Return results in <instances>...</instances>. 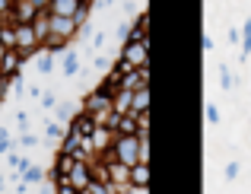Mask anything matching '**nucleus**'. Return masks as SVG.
<instances>
[{"label": "nucleus", "mask_w": 251, "mask_h": 194, "mask_svg": "<svg viewBox=\"0 0 251 194\" xmlns=\"http://www.w3.org/2000/svg\"><path fill=\"white\" fill-rule=\"evenodd\" d=\"M29 3L35 6V10H48V3H51V0H29Z\"/></svg>", "instance_id": "obj_34"}, {"label": "nucleus", "mask_w": 251, "mask_h": 194, "mask_svg": "<svg viewBox=\"0 0 251 194\" xmlns=\"http://www.w3.org/2000/svg\"><path fill=\"white\" fill-rule=\"evenodd\" d=\"M108 153L118 159V163H124V166H134V163H140V159H137V153H140V140H137L134 134H118Z\"/></svg>", "instance_id": "obj_3"}, {"label": "nucleus", "mask_w": 251, "mask_h": 194, "mask_svg": "<svg viewBox=\"0 0 251 194\" xmlns=\"http://www.w3.org/2000/svg\"><path fill=\"white\" fill-rule=\"evenodd\" d=\"M124 3H130V0H124Z\"/></svg>", "instance_id": "obj_40"}, {"label": "nucleus", "mask_w": 251, "mask_h": 194, "mask_svg": "<svg viewBox=\"0 0 251 194\" xmlns=\"http://www.w3.org/2000/svg\"><path fill=\"white\" fill-rule=\"evenodd\" d=\"M115 137H118V134L111 131V128H105V124H96V128H92V134L86 137V143L92 146V153H96V156H105V153L111 150V143H115Z\"/></svg>", "instance_id": "obj_5"}, {"label": "nucleus", "mask_w": 251, "mask_h": 194, "mask_svg": "<svg viewBox=\"0 0 251 194\" xmlns=\"http://www.w3.org/2000/svg\"><path fill=\"white\" fill-rule=\"evenodd\" d=\"M83 111H89L96 124H108V118H111V92L105 89V86H96L92 92H86Z\"/></svg>", "instance_id": "obj_2"}, {"label": "nucleus", "mask_w": 251, "mask_h": 194, "mask_svg": "<svg viewBox=\"0 0 251 194\" xmlns=\"http://www.w3.org/2000/svg\"><path fill=\"white\" fill-rule=\"evenodd\" d=\"M64 131H67V128H64V124H57V121H51L48 128H45V134H48V137H54V140H61Z\"/></svg>", "instance_id": "obj_23"}, {"label": "nucleus", "mask_w": 251, "mask_h": 194, "mask_svg": "<svg viewBox=\"0 0 251 194\" xmlns=\"http://www.w3.org/2000/svg\"><path fill=\"white\" fill-rule=\"evenodd\" d=\"M80 143H83V137H80V134H74V131H64V137H61V146H57V153H67V156H74V159H76V153H80Z\"/></svg>", "instance_id": "obj_14"}, {"label": "nucleus", "mask_w": 251, "mask_h": 194, "mask_svg": "<svg viewBox=\"0 0 251 194\" xmlns=\"http://www.w3.org/2000/svg\"><path fill=\"white\" fill-rule=\"evenodd\" d=\"M207 121L210 124H220V109H216V105H207Z\"/></svg>", "instance_id": "obj_28"}, {"label": "nucleus", "mask_w": 251, "mask_h": 194, "mask_svg": "<svg viewBox=\"0 0 251 194\" xmlns=\"http://www.w3.org/2000/svg\"><path fill=\"white\" fill-rule=\"evenodd\" d=\"M105 45V32H96V35H92V51H99Z\"/></svg>", "instance_id": "obj_32"}, {"label": "nucleus", "mask_w": 251, "mask_h": 194, "mask_svg": "<svg viewBox=\"0 0 251 194\" xmlns=\"http://www.w3.org/2000/svg\"><path fill=\"white\" fill-rule=\"evenodd\" d=\"M42 178H45V172L38 169V166H29V169H25L23 175H19V182H23V185H29V188H32V185H38Z\"/></svg>", "instance_id": "obj_20"}, {"label": "nucleus", "mask_w": 251, "mask_h": 194, "mask_svg": "<svg viewBox=\"0 0 251 194\" xmlns=\"http://www.w3.org/2000/svg\"><path fill=\"white\" fill-rule=\"evenodd\" d=\"M16 128H19V131L29 128V115H25V111H16Z\"/></svg>", "instance_id": "obj_30"}, {"label": "nucleus", "mask_w": 251, "mask_h": 194, "mask_svg": "<svg viewBox=\"0 0 251 194\" xmlns=\"http://www.w3.org/2000/svg\"><path fill=\"white\" fill-rule=\"evenodd\" d=\"M92 128H96V121H92V115L89 111H74V118L67 121V131H74V134H80V137H89Z\"/></svg>", "instance_id": "obj_10"}, {"label": "nucleus", "mask_w": 251, "mask_h": 194, "mask_svg": "<svg viewBox=\"0 0 251 194\" xmlns=\"http://www.w3.org/2000/svg\"><path fill=\"white\" fill-rule=\"evenodd\" d=\"M10 10H13V0H0V19H10Z\"/></svg>", "instance_id": "obj_29"}, {"label": "nucleus", "mask_w": 251, "mask_h": 194, "mask_svg": "<svg viewBox=\"0 0 251 194\" xmlns=\"http://www.w3.org/2000/svg\"><path fill=\"white\" fill-rule=\"evenodd\" d=\"M220 83H223V89H232V73H229L226 64H220Z\"/></svg>", "instance_id": "obj_24"}, {"label": "nucleus", "mask_w": 251, "mask_h": 194, "mask_svg": "<svg viewBox=\"0 0 251 194\" xmlns=\"http://www.w3.org/2000/svg\"><path fill=\"white\" fill-rule=\"evenodd\" d=\"M48 29H51V35L64 38V42H70V38L80 32V26H76L70 16H51V13H48Z\"/></svg>", "instance_id": "obj_6"}, {"label": "nucleus", "mask_w": 251, "mask_h": 194, "mask_svg": "<svg viewBox=\"0 0 251 194\" xmlns=\"http://www.w3.org/2000/svg\"><path fill=\"white\" fill-rule=\"evenodd\" d=\"M70 166H74V156H67V153H57V156H54V169H51V175H67Z\"/></svg>", "instance_id": "obj_19"}, {"label": "nucleus", "mask_w": 251, "mask_h": 194, "mask_svg": "<svg viewBox=\"0 0 251 194\" xmlns=\"http://www.w3.org/2000/svg\"><path fill=\"white\" fill-rule=\"evenodd\" d=\"M67 178H70V185H74L76 191H83L86 185L92 182V169H89V163H83V159H74V166H70Z\"/></svg>", "instance_id": "obj_9"}, {"label": "nucleus", "mask_w": 251, "mask_h": 194, "mask_svg": "<svg viewBox=\"0 0 251 194\" xmlns=\"http://www.w3.org/2000/svg\"><path fill=\"white\" fill-rule=\"evenodd\" d=\"M130 188L150 191V163H134L130 166Z\"/></svg>", "instance_id": "obj_11"}, {"label": "nucleus", "mask_w": 251, "mask_h": 194, "mask_svg": "<svg viewBox=\"0 0 251 194\" xmlns=\"http://www.w3.org/2000/svg\"><path fill=\"white\" fill-rule=\"evenodd\" d=\"M10 96V80H3L0 77V105H3V99Z\"/></svg>", "instance_id": "obj_31"}, {"label": "nucleus", "mask_w": 251, "mask_h": 194, "mask_svg": "<svg viewBox=\"0 0 251 194\" xmlns=\"http://www.w3.org/2000/svg\"><path fill=\"white\" fill-rule=\"evenodd\" d=\"M3 51H6V48H3V42H0V57H3Z\"/></svg>", "instance_id": "obj_37"}, {"label": "nucleus", "mask_w": 251, "mask_h": 194, "mask_svg": "<svg viewBox=\"0 0 251 194\" xmlns=\"http://www.w3.org/2000/svg\"><path fill=\"white\" fill-rule=\"evenodd\" d=\"M74 194H83V191H74Z\"/></svg>", "instance_id": "obj_39"}, {"label": "nucleus", "mask_w": 251, "mask_h": 194, "mask_svg": "<svg viewBox=\"0 0 251 194\" xmlns=\"http://www.w3.org/2000/svg\"><path fill=\"white\" fill-rule=\"evenodd\" d=\"M38 143V137H35V134H29V131H23V134H19V146H25V150H29V146H35Z\"/></svg>", "instance_id": "obj_25"}, {"label": "nucleus", "mask_w": 251, "mask_h": 194, "mask_svg": "<svg viewBox=\"0 0 251 194\" xmlns=\"http://www.w3.org/2000/svg\"><path fill=\"white\" fill-rule=\"evenodd\" d=\"M130 96H134L130 89H115V96H111V111H115V115H127L130 111Z\"/></svg>", "instance_id": "obj_15"}, {"label": "nucleus", "mask_w": 251, "mask_h": 194, "mask_svg": "<svg viewBox=\"0 0 251 194\" xmlns=\"http://www.w3.org/2000/svg\"><path fill=\"white\" fill-rule=\"evenodd\" d=\"M226 178L232 182V178H239V163H229L226 166Z\"/></svg>", "instance_id": "obj_33"}, {"label": "nucleus", "mask_w": 251, "mask_h": 194, "mask_svg": "<svg viewBox=\"0 0 251 194\" xmlns=\"http://www.w3.org/2000/svg\"><path fill=\"white\" fill-rule=\"evenodd\" d=\"M35 70L42 73V77H48L51 70H54V55H51V51H38V61H35Z\"/></svg>", "instance_id": "obj_18"}, {"label": "nucleus", "mask_w": 251, "mask_h": 194, "mask_svg": "<svg viewBox=\"0 0 251 194\" xmlns=\"http://www.w3.org/2000/svg\"><path fill=\"white\" fill-rule=\"evenodd\" d=\"M115 67L121 73L134 70V67H150V42H121V55Z\"/></svg>", "instance_id": "obj_1"}, {"label": "nucleus", "mask_w": 251, "mask_h": 194, "mask_svg": "<svg viewBox=\"0 0 251 194\" xmlns=\"http://www.w3.org/2000/svg\"><path fill=\"white\" fill-rule=\"evenodd\" d=\"M3 185H6V178H3V175H0V191H3Z\"/></svg>", "instance_id": "obj_36"}, {"label": "nucleus", "mask_w": 251, "mask_h": 194, "mask_svg": "<svg viewBox=\"0 0 251 194\" xmlns=\"http://www.w3.org/2000/svg\"><path fill=\"white\" fill-rule=\"evenodd\" d=\"M57 118H61V121H70V118H74V109H70V105H57Z\"/></svg>", "instance_id": "obj_26"}, {"label": "nucleus", "mask_w": 251, "mask_h": 194, "mask_svg": "<svg viewBox=\"0 0 251 194\" xmlns=\"http://www.w3.org/2000/svg\"><path fill=\"white\" fill-rule=\"evenodd\" d=\"M102 3H115V0H102Z\"/></svg>", "instance_id": "obj_38"}, {"label": "nucleus", "mask_w": 251, "mask_h": 194, "mask_svg": "<svg viewBox=\"0 0 251 194\" xmlns=\"http://www.w3.org/2000/svg\"><path fill=\"white\" fill-rule=\"evenodd\" d=\"M13 143H16V140L10 137V131H6V128H0V156L13 150Z\"/></svg>", "instance_id": "obj_22"}, {"label": "nucleus", "mask_w": 251, "mask_h": 194, "mask_svg": "<svg viewBox=\"0 0 251 194\" xmlns=\"http://www.w3.org/2000/svg\"><path fill=\"white\" fill-rule=\"evenodd\" d=\"M61 70H64V77H76V73H80V57H76V51H67V55H64Z\"/></svg>", "instance_id": "obj_17"}, {"label": "nucleus", "mask_w": 251, "mask_h": 194, "mask_svg": "<svg viewBox=\"0 0 251 194\" xmlns=\"http://www.w3.org/2000/svg\"><path fill=\"white\" fill-rule=\"evenodd\" d=\"M124 194H147V191H137V188H127Z\"/></svg>", "instance_id": "obj_35"}, {"label": "nucleus", "mask_w": 251, "mask_h": 194, "mask_svg": "<svg viewBox=\"0 0 251 194\" xmlns=\"http://www.w3.org/2000/svg\"><path fill=\"white\" fill-rule=\"evenodd\" d=\"M150 86V67H134V70L121 73V89H147Z\"/></svg>", "instance_id": "obj_8"}, {"label": "nucleus", "mask_w": 251, "mask_h": 194, "mask_svg": "<svg viewBox=\"0 0 251 194\" xmlns=\"http://www.w3.org/2000/svg\"><path fill=\"white\" fill-rule=\"evenodd\" d=\"M38 102H42V109H54V105H57V99L51 96V92H45V96H38Z\"/></svg>", "instance_id": "obj_27"}, {"label": "nucleus", "mask_w": 251, "mask_h": 194, "mask_svg": "<svg viewBox=\"0 0 251 194\" xmlns=\"http://www.w3.org/2000/svg\"><path fill=\"white\" fill-rule=\"evenodd\" d=\"M83 194H121V191H118L111 182H99V178H92V182L83 188Z\"/></svg>", "instance_id": "obj_16"}, {"label": "nucleus", "mask_w": 251, "mask_h": 194, "mask_svg": "<svg viewBox=\"0 0 251 194\" xmlns=\"http://www.w3.org/2000/svg\"><path fill=\"white\" fill-rule=\"evenodd\" d=\"M248 55H251V19L242 29V61H248Z\"/></svg>", "instance_id": "obj_21"}, {"label": "nucleus", "mask_w": 251, "mask_h": 194, "mask_svg": "<svg viewBox=\"0 0 251 194\" xmlns=\"http://www.w3.org/2000/svg\"><path fill=\"white\" fill-rule=\"evenodd\" d=\"M23 55H19L16 48H6L3 51V57H0V77L3 80H13V77H19L23 73Z\"/></svg>", "instance_id": "obj_7"}, {"label": "nucleus", "mask_w": 251, "mask_h": 194, "mask_svg": "<svg viewBox=\"0 0 251 194\" xmlns=\"http://www.w3.org/2000/svg\"><path fill=\"white\" fill-rule=\"evenodd\" d=\"M16 26V51L23 55V61H29V57H35L38 51H42V42H38L35 29H32V23H13Z\"/></svg>", "instance_id": "obj_4"}, {"label": "nucleus", "mask_w": 251, "mask_h": 194, "mask_svg": "<svg viewBox=\"0 0 251 194\" xmlns=\"http://www.w3.org/2000/svg\"><path fill=\"white\" fill-rule=\"evenodd\" d=\"M147 111H150V86L134 89V96H130V115H147Z\"/></svg>", "instance_id": "obj_13"}, {"label": "nucleus", "mask_w": 251, "mask_h": 194, "mask_svg": "<svg viewBox=\"0 0 251 194\" xmlns=\"http://www.w3.org/2000/svg\"><path fill=\"white\" fill-rule=\"evenodd\" d=\"M83 6V0H51L48 3V13L51 16H70L74 19V13Z\"/></svg>", "instance_id": "obj_12"}]
</instances>
